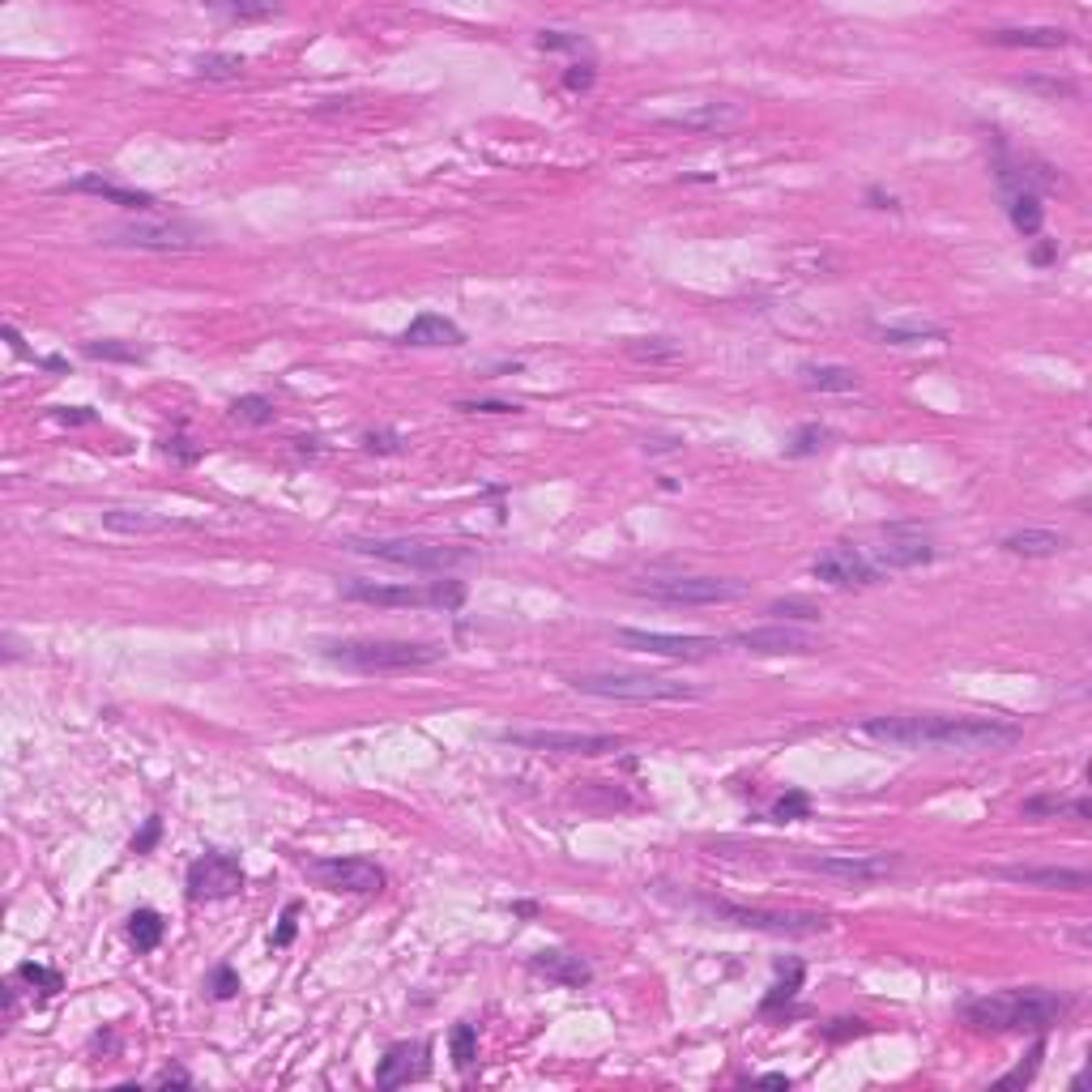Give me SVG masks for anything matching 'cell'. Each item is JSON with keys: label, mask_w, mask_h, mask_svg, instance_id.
Segmentation results:
<instances>
[{"label": "cell", "mask_w": 1092, "mask_h": 1092, "mask_svg": "<svg viewBox=\"0 0 1092 1092\" xmlns=\"http://www.w3.org/2000/svg\"><path fill=\"white\" fill-rule=\"evenodd\" d=\"M102 525H107L112 533H167L179 521L158 517V512H150V508H112V512H102Z\"/></svg>", "instance_id": "cell-28"}, {"label": "cell", "mask_w": 1092, "mask_h": 1092, "mask_svg": "<svg viewBox=\"0 0 1092 1092\" xmlns=\"http://www.w3.org/2000/svg\"><path fill=\"white\" fill-rule=\"evenodd\" d=\"M231 415H235L239 423H248V427H270V423L278 419V410H274V402H270V397H261V393H243V397H235V402H231Z\"/></svg>", "instance_id": "cell-33"}, {"label": "cell", "mask_w": 1092, "mask_h": 1092, "mask_svg": "<svg viewBox=\"0 0 1092 1092\" xmlns=\"http://www.w3.org/2000/svg\"><path fill=\"white\" fill-rule=\"evenodd\" d=\"M457 410L465 415H517V402H496V397H483V402H457Z\"/></svg>", "instance_id": "cell-49"}, {"label": "cell", "mask_w": 1092, "mask_h": 1092, "mask_svg": "<svg viewBox=\"0 0 1092 1092\" xmlns=\"http://www.w3.org/2000/svg\"><path fill=\"white\" fill-rule=\"evenodd\" d=\"M798 380L807 388H815V393H858L862 388L854 367H841V363H802Z\"/></svg>", "instance_id": "cell-26"}, {"label": "cell", "mask_w": 1092, "mask_h": 1092, "mask_svg": "<svg viewBox=\"0 0 1092 1092\" xmlns=\"http://www.w3.org/2000/svg\"><path fill=\"white\" fill-rule=\"evenodd\" d=\"M999 879L1024 883V888H1045V892H1088V871L1071 867H995Z\"/></svg>", "instance_id": "cell-21"}, {"label": "cell", "mask_w": 1092, "mask_h": 1092, "mask_svg": "<svg viewBox=\"0 0 1092 1092\" xmlns=\"http://www.w3.org/2000/svg\"><path fill=\"white\" fill-rule=\"evenodd\" d=\"M995 179H999V193H1003V210H1007V222L1016 226V235L1033 239L1041 235V222H1045V210H1041V193L1028 184V171L1012 167L1003 154L995 162Z\"/></svg>", "instance_id": "cell-13"}, {"label": "cell", "mask_w": 1092, "mask_h": 1092, "mask_svg": "<svg viewBox=\"0 0 1092 1092\" xmlns=\"http://www.w3.org/2000/svg\"><path fill=\"white\" fill-rule=\"evenodd\" d=\"M568 683L581 696L628 700V705H657V700H696V687L662 674H572Z\"/></svg>", "instance_id": "cell-5"}, {"label": "cell", "mask_w": 1092, "mask_h": 1092, "mask_svg": "<svg viewBox=\"0 0 1092 1092\" xmlns=\"http://www.w3.org/2000/svg\"><path fill=\"white\" fill-rule=\"evenodd\" d=\"M5 338H9V346H13V355L30 359V350H26V342H22V338H17V329H13V324H5Z\"/></svg>", "instance_id": "cell-57"}, {"label": "cell", "mask_w": 1092, "mask_h": 1092, "mask_svg": "<svg viewBox=\"0 0 1092 1092\" xmlns=\"http://www.w3.org/2000/svg\"><path fill=\"white\" fill-rule=\"evenodd\" d=\"M743 120H747V107H738V102H700V107H691V112L666 116V125L691 129V133H730V129L743 125Z\"/></svg>", "instance_id": "cell-23"}, {"label": "cell", "mask_w": 1092, "mask_h": 1092, "mask_svg": "<svg viewBox=\"0 0 1092 1092\" xmlns=\"http://www.w3.org/2000/svg\"><path fill=\"white\" fill-rule=\"evenodd\" d=\"M363 448L367 452H380V457H393V452H402V436H397V431H388V427L363 431Z\"/></svg>", "instance_id": "cell-47"}, {"label": "cell", "mask_w": 1092, "mask_h": 1092, "mask_svg": "<svg viewBox=\"0 0 1092 1092\" xmlns=\"http://www.w3.org/2000/svg\"><path fill=\"white\" fill-rule=\"evenodd\" d=\"M56 419L60 423H94V410H86V406H73V410H56Z\"/></svg>", "instance_id": "cell-54"}, {"label": "cell", "mask_w": 1092, "mask_h": 1092, "mask_svg": "<svg viewBox=\"0 0 1092 1092\" xmlns=\"http://www.w3.org/2000/svg\"><path fill=\"white\" fill-rule=\"evenodd\" d=\"M593 81H597V65H593V60H572V65L564 69V90H572V94H585Z\"/></svg>", "instance_id": "cell-45"}, {"label": "cell", "mask_w": 1092, "mask_h": 1092, "mask_svg": "<svg viewBox=\"0 0 1092 1092\" xmlns=\"http://www.w3.org/2000/svg\"><path fill=\"white\" fill-rule=\"evenodd\" d=\"M1024 815H1076V819H1088L1092 807H1088V798H1076V802H1067V798H1028Z\"/></svg>", "instance_id": "cell-36"}, {"label": "cell", "mask_w": 1092, "mask_h": 1092, "mask_svg": "<svg viewBox=\"0 0 1092 1092\" xmlns=\"http://www.w3.org/2000/svg\"><path fill=\"white\" fill-rule=\"evenodd\" d=\"M614 641L641 653H657V657H683V662H696V657H709L713 649H721L717 636H678V632H645V628H620Z\"/></svg>", "instance_id": "cell-16"}, {"label": "cell", "mask_w": 1092, "mask_h": 1092, "mask_svg": "<svg viewBox=\"0 0 1092 1092\" xmlns=\"http://www.w3.org/2000/svg\"><path fill=\"white\" fill-rule=\"evenodd\" d=\"M931 560H935V542H931V533L918 525H888L883 529V542L875 547V568H888V572L922 568Z\"/></svg>", "instance_id": "cell-17"}, {"label": "cell", "mask_w": 1092, "mask_h": 1092, "mask_svg": "<svg viewBox=\"0 0 1092 1092\" xmlns=\"http://www.w3.org/2000/svg\"><path fill=\"white\" fill-rule=\"evenodd\" d=\"M60 193H81V197H98V201H107V205H120V210H129V214H150L158 197L154 193H141V189H125V184H116L107 175H98V171H86V175H77L69 184H60Z\"/></svg>", "instance_id": "cell-19"}, {"label": "cell", "mask_w": 1092, "mask_h": 1092, "mask_svg": "<svg viewBox=\"0 0 1092 1092\" xmlns=\"http://www.w3.org/2000/svg\"><path fill=\"white\" fill-rule=\"evenodd\" d=\"M86 355L102 359V363H141L146 359V350L125 346V342H86Z\"/></svg>", "instance_id": "cell-42"}, {"label": "cell", "mask_w": 1092, "mask_h": 1092, "mask_svg": "<svg viewBox=\"0 0 1092 1092\" xmlns=\"http://www.w3.org/2000/svg\"><path fill=\"white\" fill-rule=\"evenodd\" d=\"M189 900H231L243 892V862L231 850H205L189 867Z\"/></svg>", "instance_id": "cell-11"}, {"label": "cell", "mask_w": 1092, "mask_h": 1092, "mask_svg": "<svg viewBox=\"0 0 1092 1092\" xmlns=\"http://www.w3.org/2000/svg\"><path fill=\"white\" fill-rule=\"evenodd\" d=\"M875 743H888L900 751H1003L1020 743V726L999 717H947V713H896L871 717L858 726Z\"/></svg>", "instance_id": "cell-1"}, {"label": "cell", "mask_w": 1092, "mask_h": 1092, "mask_svg": "<svg viewBox=\"0 0 1092 1092\" xmlns=\"http://www.w3.org/2000/svg\"><path fill=\"white\" fill-rule=\"evenodd\" d=\"M500 743L555 755H610L624 747L620 734H581V730H500Z\"/></svg>", "instance_id": "cell-10"}, {"label": "cell", "mask_w": 1092, "mask_h": 1092, "mask_svg": "<svg viewBox=\"0 0 1092 1092\" xmlns=\"http://www.w3.org/2000/svg\"><path fill=\"white\" fill-rule=\"evenodd\" d=\"M205 991H210L218 1003L235 999V995H239V973H235L231 964H214V968H210V977H205Z\"/></svg>", "instance_id": "cell-43"}, {"label": "cell", "mask_w": 1092, "mask_h": 1092, "mask_svg": "<svg viewBox=\"0 0 1092 1092\" xmlns=\"http://www.w3.org/2000/svg\"><path fill=\"white\" fill-rule=\"evenodd\" d=\"M214 13H222L226 22H261V17H274V5H214Z\"/></svg>", "instance_id": "cell-46"}, {"label": "cell", "mask_w": 1092, "mask_h": 1092, "mask_svg": "<svg viewBox=\"0 0 1092 1092\" xmlns=\"http://www.w3.org/2000/svg\"><path fill=\"white\" fill-rule=\"evenodd\" d=\"M986 44L995 48H1041V52H1054V48H1067L1071 34L1063 26H999V30H986Z\"/></svg>", "instance_id": "cell-25"}, {"label": "cell", "mask_w": 1092, "mask_h": 1092, "mask_svg": "<svg viewBox=\"0 0 1092 1092\" xmlns=\"http://www.w3.org/2000/svg\"><path fill=\"white\" fill-rule=\"evenodd\" d=\"M802 973H807V968H802V960L781 964V977H777V986H773V991L765 995V1012H777L781 1003H794V995L802 991Z\"/></svg>", "instance_id": "cell-32"}, {"label": "cell", "mask_w": 1092, "mask_h": 1092, "mask_svg": "<svg viewBox=\"0 0 1092 1092\" xmlns=\"http://www.w3.org/2000/svg\"><path fill=\"white\" fill-rule=\"evenodd\" d=\"M755 1084H769V1088H790V1076H781V1071H769V1076H755Z\"/></svg>", "instance_id": "cell-58"}, {"label": "cell", "mask_w": 1092, "mask_h": 1092, "mask_svg": "<svg viewBox=\"0 0 1092 1092\" xmlns=\"http://www.w3.org/2000/svg\"><path fill=\"white\" fill-rule=\"evenodd\" d=\"M802 867L845 883H879L900 871V854H828V858H802Z\"/></svg>", "instance_id": "cell-15"}, {"label": "cell", "mask_w": 1092, "mask_h": 1092, "mask_svg": "<svg viewBox=\"0 0 1092 1092\" xmlns=\"http://www.w3.org/2000/svg\"><path fill=\"white\" fill-rule=\"evenodd\" d=\"M1041 1059H1045V1041H1037L1033 1049H1028L1024 1063H1016L1003 1080H995V1088H1024V1084H1033V1076L1041 1071Z\"/></svg>", "instance_id": "cell-40"}, {"label": "cell", "mask_w": 1092, "mask_h": 1092, "mask_svg": "<svg viewBox=\"0 0 1092 1092\" xmlns=\"http://www.w3.org/2000/svg\"><path fill=\"white\" fill-rule=\"evenodd\" d=\"M9 981L13 986H26L30 995L39 991V999H52V995H60V986H65V977H60L56 968H48V964H17L13 973H9Z\"/></svg>", "instance_id": "cell-30"}, {"label": "cell", "mask_w": 1092, "mask_h": 1092, "mask_svg": "<svg viewBox=\"0 0 1092 1092\" xmlns=\"http://www.w3.org/2000/svg\"><path fill=\"white\" fill-rule=\"evenodd\" d=\"M628 355L641 359V363H674L683 350H678L670 338H632L628 342Z\"/></svg>", "instance_id": "cell-34"}, {"label": "cell", "mask_w": 1092, "mask_h": 1092, "mask_svg": "<svg viewBox=\"0 0 1092 1092\" xmlns=\"http://www.w3.org/2000/svg\"><path fill=\"white\" fill-rule=\"evenodd\" d=\"M700 909H709L713 918L730 922V926H743V931H765V935H823L832 926L828 914H794V909H747V904H730V900H713L705 896Z\"/></svg>", "instance_id": "cell-9"}, {"label": "cell", "mask_w": 1092, "mask_h": 1092, "mask_svg": "<svg viewBox=\"0 0 1092 1092\" xmlns=\"http://www.w3.org/2000/svg\"><path fill=\"white\" fill-rule=\"evenodd\" d=\"M529 968L538 977L564 986V991H581V986L593 981V968L576 956V952H564V947H547V952H533L529 956Z\"/></svg>", "instance_id": "cell-22"}, {"label": "cell", "mask_w": 1092, "mask_h": 1092, "mask_svg": "<svg viewBox=\"0 0 1092 1092\" xmlns=\"http://www.w3.org/2000/svg\"><path fill=\"white\" fill-rule=\"evenodd\" d=\"M811 572H815V581H828L836 589H862V585H871L875 576H879V568L858 547H832V551H823L819 560L811 564Z\"/></svg>", "instance_id": "cell-18"}, {"label": "cell", "mask_w": 1092, "mask_h": 1092, "mask_svg": "<svg viewBox=\"0 0 1092 1092\" xmlns=\"http://www.w3.org/2000/svg\"><path fill=\"white\" fill-rule=\"evenodd\" d=\"M193 69L205 81H235V77H243V69H248V60L235 56V52H205V56L193 60Z\"/></svg>", "instance_id": "cell-29"}, {"label": "cell", "mask_w": 1092, "mask_h": 1092, "mask_svg": "<svg viewBox=\"0 0 1092 1092\" xmlns=\"http://www.w3.org/2000/svg\"><path fill=\"white\" fill-rule=\"evenodd\" d=\"M867 201L875 205V210H900V201L892 193H883V189H867Z\"/></svg>", "instance_id": "cell-55"}, {"label": "cell", "mask_w": 1092, "mask_h": 1092, "mask_svg": "<svg viewBox=\"0 0 1092 1092\" xmlns=\"http://www.w3.org/2000/svg\"><path fill=\"white\" fill-rule=\"evenodd\" d=\"M162 836V819H146V828H141V836H133V854H150L154 850V841Z\"/></svg>", "instance_id": "cell-52"}, {"label": "cell", "mask_w": 1092, "mask_h": 1092, "mask_svg": "<svg viewBox=\"0 0 1092 1092\" xmlns=\"http://www.w3.org/2000/svg\"><path fill=\"white\" fill-rule=\"evenodd\" d=\"M641 593L666 606H726L743 602L747 585L734 576H653L641 585Z\"/></svg>", "instance_id": "cell-8"}, {"label": "cell", "mask_w": 1092, "mask_h": 1092, "mask_svg": "<svg viewBox=\"0 0 1092 1092\" xmlns=\"http://www.w3.org/2000/svg\"><path fill=\"white\" fill-rule=\"evenodd\" d=\"M875 338L888 346H922V342H943V329H896V324H875Z\"/></svg>", "instance_id": "cell-38"}, {"label": "cell", "mask_w": 1092, "mask_h": 1092, "mask_svg": "<svg viewBox=\"0 0 1092 1092\" xmlns=\"http://www.w3.org/2000/svg\"><path fill=\"white\" fill-rule=\"evenodd\" d=\"M295 935H299V904L291 900V904H286V909H282V918H278V931H274V939H270V943H274V947H291V943H295Z\"/></svg>", "instance_id": "cell-48"}, {"label": "cell", "mask_w": 1092, "mask_h": 1092, "mask_svg": "<svg viewBox=\"0 0 1092 1092\" xmlns=\"http://www.w3.org/2000/svg\"><path fill=\"white\" fill-rule=\"evenodd\" d=\"M448 1045H452V1067H457V1071H469L474 1063H479V1028H474V1024H457V1028H452Z\"/></svg>", "instance_id": "cell-35"}, {"label": "cell", "mask_w": 1092, "mask_h": 1092, "mask_svg": "<svg viewBox=\"0 0 1092 1092\" xmlns=\"http://www.w3.org/2000/svg\"><path fill=\"white\" fill-rule=\"evenodd\" d=\"M1054 257H1059V243H1037L1033 248V265H1049Z\"/></svg>", "instance_id": "cell-56"}, {"label": "cell", "mask_w": 1092, "mask_h": 1092, "mask_svg": "<svg viewBox=\"0 0 1092 1092\" xmlns=\"http://www.w3.org/2000/svg\"><path fill=\"white\" fill-rule=\"evenodd\" d=\"M1003 551L1007 555H1024V560H1045V555H1059L1067 551V538L1054 529H1016L1003 538Z\"/></svg>", "instance_id": "cell-27"}, {"label": "cell", "mask_w": 1092, "mask_h": 1092, "mask_svg": "<svg viewBox=\"0 0 1092 1092\" xmlns=\"http://www.w3.org/2000/svg\"><path fill=\"white\" fill-rule=\"evenodd\" d=\"M832 431L823 427V423H802L794 436H790V444H786V452L790 457H815V452L823 448V440H828Z\"/></svg>", "instance_id": "cell-37"}, {"label": "cell", "mask_w": 1092, "mask_h": 1092, "mask_svg": "<svg viewBox=\"0 0 1092 1092\" xmlns=\"http://www.w3.org/2000/svg\"><path fill=\"white\" fill-rule=\"evenodd\" d=\"M769 614H777V620H794V624H815L823 610L815 602H802V597H786V602H773Z\"/></svg>", "instance_id": "cell-44"}, {"label": "cell", "mask_w": 1092, "mask_h": 1092, "mask_svg": "<svg viewBox=\"0 0 1092 1092\" xmlns=\"http://www.w3.org/2000/svg\"><path fill=\"white\" fill-rule=\"evenodd\" d=\"M303 871L312 875L320 888L329 892H346V896H372L384 888V871L372 858H307Z\"/></svg>", "instance_id": "cell-12"}, {"label": "cell", "mask_w": 1092, "mask_h": 1092, "mask_svg": "<svg viewBox=\"0 0 1092 1092\" xmlns=\"http://www.w3.org/2000/svg\"><path fill=\"white\" fill-rule=\"evenodd\" d=\"M427 1041H397L384 1049V1059L376 1063V1084L380 1088H402L410 1080L427 1076Z\"/></svg>", "instance_id": "cell-20"}, {"label": "cell", "mask_w": 1092, "mask_h": 1092, "mask_svg": "<svg viewBox=\"0 0 1092 1092\" xmlns=\"http://www.w3.org/2000/svg\"><path fill=\"white\" fill-rule=\"evenodd\" d=\"M324 662L355 674H402L436 666L444 649L431 641H320L316 645Z\"/></svg>", "instance_id": "cell-3"}, {"label": "cell", "mask_w": 1092, "mask_h": 1092, "mask_svg": "<svg viewBox=\"0 0 1092 1092\" xmlns=\"http://www.w3.org/2000/svg\"><path fill=\"white\" fill-rule=\"evenodd\" d=\"M512 914H517V918H533V914H538V904H533V900H517V904H512Z\"/></svg>", "instance_id": "cell-59"}, {"label": "cell", "mask_w": 1092, "mask_h": 1092, "mask_svg": "<svg viewBox=\"0 0 1092 1092\" xmlns=\"http://www.w3.org/2000/svg\"><path fill=\"white\" fill-rule=\"evenodd\" d=\"M342 597L367 606H436V610H457L465 602L461 581H427V585H376V581H346Z\"/></svg>", "instance_id": "cell-7"}, {"label": "cell", "mask_w": 1092, "mask_h": 1092, "mask_svg": "<svg viewBox=\"0 0 1092 1092\" xmlns=\"http://www.w3.org/2000/svg\"><path fill=\"white\" fill-rule=\"evenodd\" d=\"M402 346H415V350H436V346H465V334L457 320H448L440 312H423L415 316L406 329H402Z\"/></svg>", "instance_id": "cell-24"}, {"label": "cell", "mask_w": 1092, "mask_h": 1092, "mask_svg": "<svg viewBox=\"0 0 1092 1092\" xmlns=\"http://www.w3.org/2000/svg\"><path fill=\"white\" fill-rule=\"evenodd\" d=\"M538 48L542 52H576V56L593 60L589 39L585 34H572V30H538Z\"/></svg>", "instance_id": "cell-39"}, {"label": "cell", "mask_w": 1092, "mask_h": 1092, "mask_svg": "<svg viewBox=\"0 0 1092 1092\" xmlns=\"http://www.w3.org/2000/svg\"><path fill=\"white\" fill-rule=\"evenodd\" d=\"M98 243L107 248H146V252H193L210 243V226L189 222V218H141V222H120L107 226Z\"/></svg>", "instance_id": "cell-4"}, {"label": "cell", "mask_w": 1092, "mask_h": 1092, "mask_svg": "<svg viewBox=\"0 0 1092 1092\" xmlns=\"http://www.w3.org/2000/svg\"><path fill=\"white\" fill-rule=\"evenodd\" d=\"M730 645H738L743 653H755V657H807V653H819V636L790 628V624H769V628L734 632Z\"/></svg>", "instance_id": "cell-14"}, {"label": "cell", "mask_w": 1092, "mask_h": 1092, "mask_svg": "<svg viewBox=\"0 0 1092 1092\" xmlns=\"http://www.w3.org/2000/svg\"><path fill=\"white\" fill-rule=\"evenodd\" d=\"M862 1033H867V1020H832V1024H823V1037H828V1041L862 1037Z\"/></svg>", "instance_id": "cell-50"}, {"label": "cell", "mask_w": 1092, "mask_h": 1092, "mask_svg": "<svg viewBox=\"0 0 1092 1092\" xmlns=\"http://www.w3.org/2000/svg\"><path fill=\"white\" fill-rule=\"evenodd\" d=\"M162 935H167V922H162L158 909H137L129 918V939L137 943V952H154V947L162 943Z\"/></svg>", "instance_id": "cell-31"}, {"label": "cell", "mask_w": 1092, "mask_h": 1092, "mask_svg": "<svg viewBox=\"0 0 1092 1092\" xmlns=\"http://www.w3.org/2000/svg\"><path fill=\"white\" fill-rule=\"evenodd\" d=\"M1067 999L1041 986H1012V991H995L981 999H968L960 1016L981 1028V1033H1049L1067 1016Z\"/></svg>", "instance_id": "cell-2"}, {"label": "cell", "mask_w": 1092, "mask_h": 1092, "mask_svg": "<svg viewBox=\"0 0 1092 1092\" xmlns=\"http://www.w3.org/2000/svg\"><path fill=\"white\" fill-rule=\"evenodd\" d=\"M350 551L410 568V572H448V568L474 564V551L448 547V542H427V538H359V542H350Z\"/></svg>", "instance_id": "cell-6"}, {"label": "cell", "mask_w": 1092, "mask_h": 1092, "mask_svg": "<svg viewBox=\"0 0 1092 1092\" xmlns=\"http://www.w3.org/2000/svg\"><path fill=\"white\" fill-rule=\"evenodd\" d=\"M167 452H175V457H179L184 465H193V461L201 457V448H193V440H189V436H171V440H167Z\"/></svg>", "instance_id": "cell-53"}, {"label": "cell", "mask_w": 1092, "mask_h": 1092, "mask_svg": "<svg viewBox=\"0 0 1092 1092\" xmlns=\"http://www.w3.org/2000/svg\"><path fill=\"white\" fill-rule=\"evenodd\" d=\"M807 815H811V798L802 794V790L781 794L773 807H769V819H773V823H794V819H807Z\"/></svg>", "instance_id": "cell-41"}, {"label": "cell", "mask_w": 1092, "mask_h": 1092, "mask_svg": "<svg viewBox=\"0 0 1092 1092\" xmlns=\"http://www.w3.org/2000/svg\"><path fill=\"white\" fill-rule=\"evenodd\" d=\"M150 1084H154V1088H171V1084H175V1088H193V1076H189L184 1067H162Z\"/></svg>", "instance_id": "cell-51"}]
</instances>
